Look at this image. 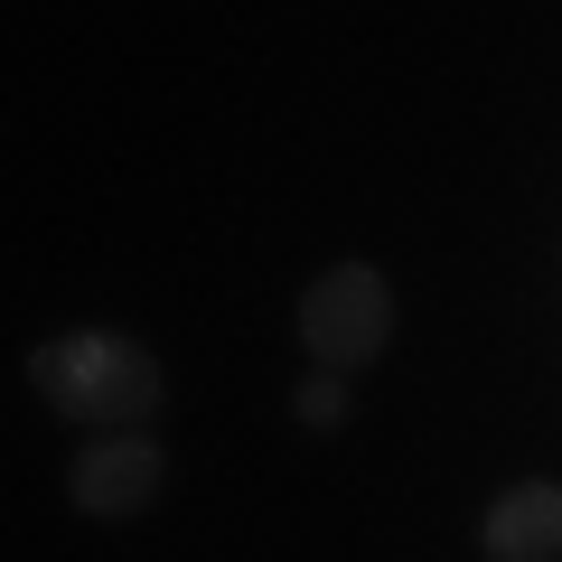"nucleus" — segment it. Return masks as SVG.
<instances>
[{
	"instance_id": "nucleus-5",
	"label": "nucleus",
	"mask_w": 562,
	"mask_h": 562,
	"mask_svg": "<svg viewBox=\"0 0 562 562\" xmlns=\"http://www.w3.org/2000/svg\"><path fill=\"white\" fill-rule=\"evenodd\" d=\"M291 413H301L310 431H328V422H347V384L338 375H310L301 394H291Z\"/></svg>"
},
{
	"instance_id": "nucleus-3",
	"label": "nucleus",
	"mask_w": 562,
	"mask_h": 562,
	"mask_svg": "<svg viewBox=\"0 0 562 562\" xmlns=\"http://www.w3.org/2000/svg\"><path fill=\"white\" fill-rule=\"evenodd\" d=\"M160 450L150 441H94L76 460V479H66V497L85 506V516H140V506L160 497Z\"/></svg>"
},
{
	"instance_id": "nucleus-1",
	"label": "nucleus",
	"mask_w": 562,
	"mask_h": 562,
	"mask_svg": "<svg viewBox=\"0 0 562 562\" xmlns=\"http://www.w3.org/2000/svg\"><path fill=\"white\" fill-rule=\"evenodd\" d=\"M29 384H38L66 422H113V431H132V422L160 413V357L140 338H113V328L47 338L38 357H29Z\"/></svg>"
},
{
	"instance_id": "nucleus-2",
	"label": "nucleus",
	"mask_w": 562,
	"mask_h": 562,
	"mask_svg": "<svg viewBox=\"0 0 562 562\" xmlns=\"http://www.w3.org/2000/svg\"><path fill=\"white\" fill-rule=\"evenodd\" d=\"M301 338H310V357H319L328 375L375 366L384 347H394V291H384L375 262H328V272L310 281L301 291Z\"/></svg>"
},
{
	"instance_id": "nucleus-4",
	"label": "nucleus",
	"mask_w": 562,
	"mask_h": 562,
	"mask_svg": "<svg viewBox=\"0 0 562 562\" xmlns=\"http://www.w3.org/2000/svg\"><path fill=\"white\" fill-rule=\"evenodd\" d=\"M479 543H487V562H562V487H543V479L506 487L487 506Z\"/></svg>"
}]
</instances>
